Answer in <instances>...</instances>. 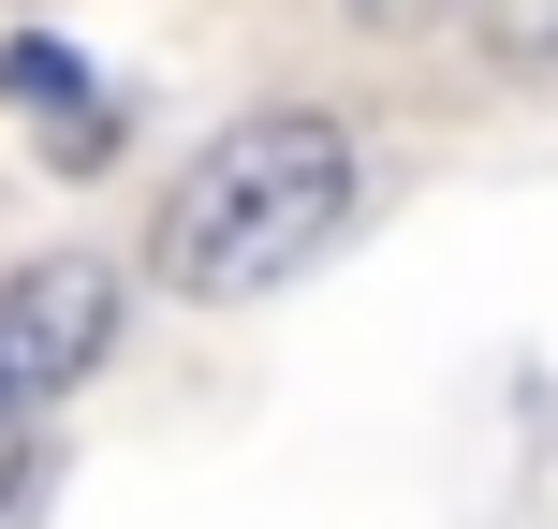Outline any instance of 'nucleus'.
<instances>
[{
    "label": "nucleus",
    "instance_id": "f03ea898",
    "mask_svg": "<svg viewBox=\"0 0 558 529\" xmlns=\"http://www.w3.org/2000/svg\"><path fill=\"white\" fill-rule=\"evenodd\" d=\"M104 338H118V279L88 265V251L15 265V279H0V426L59 412V397L104 368Z\"/></svg>",
    "mask_w": 558,
    "mask_h": 529
},
{
    "label": "nucleus",
    "instance_id": "20e7f679",
    "mask_svg": "<svg viewBox=\"0 0 558 529\" xmlns=\"http://www.w3.org/2000/svg\"><path fill=\"white\" fill-rule=\"evenodd\" d=\"M338 15H353L367 45H426V29H456L471 0H338Z\"/></svg>",
    "mask_w": 558,
    "mask_h": 529
},
{
    "label": "nucleus",
    "instance_id": "7ed1b4c3",
    "mask_svg": "<svg viewBox=\"0 0 558 529\" xmlns=\"http://www.w3.org/2000/svg\"><path fill=\"white\" fill-rule=\"evenodd\" d=\"M485 45H500L514 74H558V0H500V15H485Z\"/></svg>",
    "mask_w": 558,
    "mask_h": 529
},
{
    "label": "nucleus",
    "instance_id": "f257e3e1",
    "mask_svg": "<svg viewBox=\"0 0 558 529\" xmlns=\"http://www.w3.org/2000/svg\"><path fill=\"white\" fill-rule=\"evenodd\" d=\"M338 221H353V118L338 104H265V118H235V133L192 147L147 265H162L177 309H251V294H279V279L324 251Z\"/></svg>",
    "mask_w": 558,
    "mask_h": 529
},
{
    "label": "nucleus",
    "instance_id": "39448f33",
    "mask_svg": "<svg viewBox=\"0 0 558 529\" xmlns=\"http://www.w3.org/2000/svg\"><path fill=\"white\" fill-rule=\"evenodd\" d=\"M15 471H29V456H15V426H0V501H15Z\"/></svg>",
    "mask_w": 558,
    "mask_h": 529
}]
</instances>
